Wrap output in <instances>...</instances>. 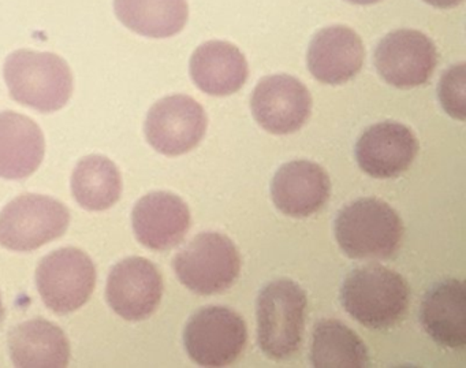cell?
Wrapping results in <instances>:
<instances>
[{
    "instance_id": "obj_1",
    "label": "cell",
    "mask_w": 466,
    "mask_h": 368,
    "mask_svg": "<svg viewBox=\"0 0 466 368\" xmlns=\"http://www.w3.org/2000/svg\"><path fill=\"white\" fill-rule=\"evenodd\" d=\"M409 297L410 291L402 275L379 264L357 267L340 288L346 312L373 330L395 326L408 311Z\"/></svg>"
},
{
    "instance_id": "obj_2",
    "label": "cell",
    "mask_w": 466,
    "mask_h": 368,
    "mask_svg": "<svg viewBox=\"0 0 466 368\" xmlns=\"http://www.w3.org/2000/svg\"><path fill=\"white\" fill-rule=\"evenodd\" d=\"M334 230L338 245L349 258L386 261L400 250L403 223L386 201L364 198L340 210Z\"/></svg>"
},
{
    "instance_id": "obj_3",
    "label": "cell",
    "mask_w": 466,
    "mask_h": 368,
    "mask_svg": "<svg viewBox=\"0 0 466 368\" xmlns=\"http://www.w3.org/2000/svg\"><path fill=\"white\" fill-rule=\"evenodd\" d=\"M4 73L13 99L40 113L61 110L72 97V70L56 54L15 51L7 56Z\"/></svg>"
},
{
    "instance_id": "obj_4",
    "label": "cell",
    "mask_w": 466,
    "mask_h": 368,
    "mask_svg": "<svg viewBox=\"0 0 466 368\" xmlns=\"http://www.w3.org/2000/svg\"><path fill=\"white\" fill-rule=\"evenodd\" d=\"M307 293L282 278L261 289L256 302L258 341L266 356L283 360L299 351L304 334Z\"/></svg>"
},
{
    "instance_id": "obj_5",
    "label": "cell",
    "mask_w": 466,
    "mask_h": 368,
    "mask_svg": "<svg viewBox=\"0 0 466 368\" xmlns=\"http://www.w3.org/2000/svg\"><path fill=\"white\" fill-rule=\"evenodd\" d=\"M182 285L203 296L230 289L241 271V258L225 234L206 231L187 242L173 261Z\"/></svg>"
},
{
    "instance_id": "obj_6",
    "label": "cell",
    "mask_w": 466,
    "mask_h": 368,
    "mask_svg": "<svg viewBox=\"0 0 466 368\" xmlns=\"http://www.w3.org/2000/svg\"><path fill=\"white\" fill-rule=\"evenodd\" d=\"M70 212L50 196H20L0 212V245L17 252L39 250L66 233Z\"/></svg>"
},
{
    "instance_id": "obj_7",
    "label": "cell",
    "mask_w": 466,
    "mask_h": 368,
    "mask_svg": "<svg viewBox=\"0 0 466 368\" xmlns=\"http://www.w3.org/2000/svg\"><path fill=\"white\" fill-rule=\"evenodd\" d=\"M36 285L46 307L58 315H67L91 299L96 286V269L83 250L62 248L42 259Z\"/></svg>"
},
{
    "instance_id": "obj_8",
    "label": "cell",
    "mask_w": 466,
    "mask_h": 368,
    "mask_svg": "<svg viewBox=\"0 0 466 368\" xmlns=\"http://www.w3.org/2000/svg\"><path fill=\"white\" fill-rule=\"evenodd\" d=\"M248 341L247 324L228 307L201 308L187 323L184 345L201 367H225L236 362Z\"/></svg>"
},
{
    "instance_id": "obj_9",
    "label": "cell",
    "mask_w": 466,
    "mask_h": 368,
    "mask_svg": "<svg viewBox=\"0 0 466 368\" xmlns=\"http://www.w3.org/2000/svg\"><path fill=\"white\" fill-rule=\"evenodd\" d=\"M203 106L187 95H171L152 106L146 136L152 148L166 157H179L200 144L207 132Z\"/></svg>"
},
{
    "instance_id": "obj_10",
    "label": "cell",
    "mask_w": 466,
    "mask_h": 368,
    "mask_svg": "<svg viewBox=\"0 0 466 368\" xmlns=\"http://www.w3.org/2000/svg\"><path fill=\"white\" fill-rule=\"evenodd\" d=\"M373 64L390 86L414 88L430 80L438 65V53L432 40L421 32L398 29L379 42Z\"/></svg>"
},
{
    "instance_id": "obj_11",
    "label": "cell",
    "mask_w": 466,
    "mask_h": 368,
    "mask_svg": "<svg viewBox=\"0 0 466 368\" xmlns=\"http://www.w3.org/2000/svg\"><path fill=\"white\" fill-rule=\"evenodd\" d=\"M162 296V274L148 259L132 256L111 269L106 297L125 321H146L157 310Z\"/></svg>"
},
{
    "instance_id": "obj_12",
    "label": "cell",
    "mask_w": 466,
    "mask_h": 368,
    "mask_svg": "<svg viewBox=\"0 0 466 368\" xmlns=\"http://www.w3.org/2000/svg\"><path fill=\"white\" fill-rule=\"evenodd\" d=\"M256 122L272 135H290L304 127L312 111L307 87L289 75L264 77L250 99Z\"/></svg>"
},
{
    "instance_id": "obj_13",
    "label": "cell",
    "mask_w": 466,
    "mask_h": 368,
    "mask_svg": "<svg viewBox=\"0 0 466 368\" xmlns=\"http://www.w3.org/2000/svg\"><path fill=\"white\" fill-rule=\"evenodd\" d=\"M360 168L373 179H395L410 168L419 154L414 133L400 122L384 121L368 128L356 144Z\"/></svg>"
},
{
    "instance_id": "obj_14",
    "label": "cell",
    "mask_w": 466,
    "mask_h": 368,
    "mask_svg": "<svg viewBox=\"0 0 466 368\" xmlns=\"http://www.w3.org/2000/svg\"><path fill=\"white\" fill-rule=\"evenodd\" d=\"M138 242L152 250L177 247L190 228V211L179 196L152 192L137 201L132 212Z\"/></svg>"
},
{
    "instance_id": "obj_15",
    "label": "cell",
    "mask_w": 466,
    "mask_h": 368,
    "mask_svg": "<svg viewBox=\"0 0 466 368\" xmlns=\"http://www.w3.org/2000/svg\"><path fill=\"white\" fill-rule=\"evenodd\" d=\"M364 58L361 37L348 26H335L315 35L308 48L307 64L316 80L340 86L359 75Z\"/></svg>"
},
{
    "instance_id": "obj_16",
    "label": "cell",
    "mask_w": 466,
    "mask_h": 368,
    "mask_svg": "<svg viewBox=\"0 0 466 368\" xmlns=\"http://www.w3.org/2000/svg\"><path fill=\"white\" fill-rule=\"evenodd\" d=\"M331 182L323 168L309 160H293L278 169L272 179L275 206L285 215L305 218L320 211L329 199Z\"/></svg>"
},
{
    "instance_id": "obj_17",
    "label": "cell",
    "mask_w": 466,
    "mask_h": 368,
    "mask_svg": "<svg viewBox=\"0 0 466 368\" xmlns=\"http://www.w3.org/2000/svg\"><path fill=\"white\" fill-rule=\"evenodd\" d=\"M465 283L446 280L428 291L421 302L420 321L439 345L462 349L466 343Z\"/></svg>"
},
{
    "instance_id": "obj_18",
    "label": "cell",
    "mask_w": 466,
    "mask_h": 368,
    "mask_svg": "<svg viewBox=\"0 0 466 368\" xmlns=\"http://www.w3.org/2000/svg\"><path fill=\"white\" fill-rule=\"evenodd\" d=\"M190 77L198 89L211 97L236 94L249 76L244 54L228 42L204 43L190 58Z\"/></svg>"
},
{
    "instance_id": "obj_19",
    "label": "cell",
    "mask_w": 466,
    "mask_h": 368,
    "mask_svg": "<svg viewBox=\"0 0 466 368\" xmlns=\"http://www.w3.org/2000/svg\"><path fill=\"white\" fill-rule=\"evenodd\" d=\"M46 140L39 125L23 114L0 113V177L24 179L42 165Z\"/></svg>"
},
{
    "instance_id": "obj_20",
    "label": "cell",
    "mask_w": 466,
    "mask_h": 368,
    "mask_svg": "<svg viewBox=\"0 0 466 368\" xmlns=\"http://www.w3.org/2000/svg\"><path fill=\"white\" fill-rule=\"evenodd\" d=\"M10 357L21 368H64L69 365L70 343L61 327L32 319L10 330Z\"/></svg>"
},
{
    "instance_id": "obj_21",
    "label": "cell",
    "mask_w": 466,
    "mask_h": 368,
    "mask_svg": "<svg viewBox=\"0 0 466 368\" xmlns=\"http://www.w3.org/2000/svg\"><path fill=\"white\" fill-rule=\"evenodd\" d=\"M116 17L130 31L152 39L176 36L187 26V0H114Z\"/></svg>"
},
{
    "instance_id": "obj_22",
    "label": "cell",
    "mask_w": 466,
    "mask_h": 368,
    "mask_svg": "<svg viewBox=\"0 0 466 368\" xmlns=\"http://www.w3.org/2000/svg\"><path fill=\"white\" fill-rule=\"evenodd\" d=\"M310 363L316 368H365L368 348L361 338L339 321L319 322L310 343Z\"/></svg>"
},
{
    "instance_id": "obj_23",
    "label": "cell",
    "mask_w": 466,
    "mask_h": 368,
    "mask_svg": "<svg viewBox=\"0 0 466 368\" xmlns=\"http://www.w3.org/2000/svg\"><path fill=\"white\" fill-rule=\"evenodd\" d=\"M72 192L83 209L106 211L121 198V173L108 158L89 155L73 171Z\"/></svg>"
},
{
    "instance_id": "obj_24",
    "label": "cell",
    "mask_w": 466,
    "mask_h": 368,
    "mask_svg": "<svg viewBox=\"0 0 466 368\" xmlns=\"http://www.w3.org/2000/svg\"><path fill=\"white\" fill-rule=\"evenodd\" d=\"M465 64L450 67L439 81L438 95L441 107L450 117L458 121H465Z\"/></svg>"
},
{
    "instance_id": "obj_25",
    "label": "cell",
    "mask_w": 466,
    "mask_h": 368,
    "mask_svg": "<svg viewBox=\"0 0 466 368\" xmlns=\"http://www.w3.org/2000/svg\"><path fill=\"white\" fill-rule=\"evenodd\" d=\"M422 2L436 7V9H451V7L462 4L463 0H422Z\"/></svg>"
},
{
    "instance_id": "obj_26",
    "label": "cell",
    "mask_w": 466,
    "mask_h": 368,
    "mask_svg": "<svg viewBox=\"0 0 466 368\" xmlns=\"http://www.w3.org/2000/svg\"><path fill=\"white\" fill-rule=\"evenodd\" d=\"M349 4L361 5V6H367V5H375L381 2V0H346Z\"/></svg>"
},
{
    "instance_id": "obj_27",
    "label": "cell",
    "mask_w": 466,
    "mask_h": 368,
    "mask_svg": "<svg viewBox=\"0 0 466 368\" xmlns=\"http://www.w3.org/2000/svg\"><path fill=\"white\" fill-rule=\"evenodd\" d=\"M5 321V307L4 302H2V293H0V326L4 324Z\"/></svg>"
}]
</instances>
